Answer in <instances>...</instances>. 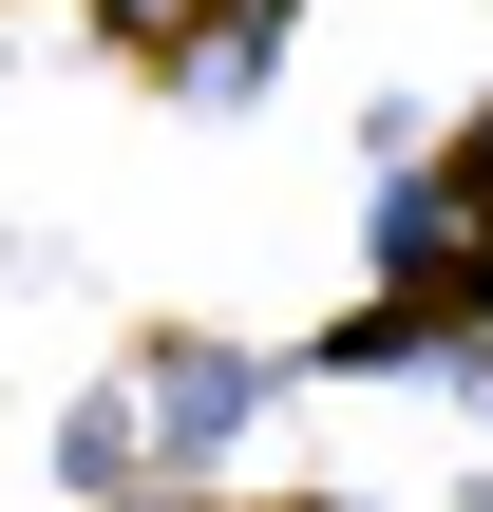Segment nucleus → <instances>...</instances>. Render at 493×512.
<instances>
[{"label": "nucleus", "instance_id": "1", "mask_svg": "<svg viewBox=\"0 0 493 512\" xmlns=\"http://www.w3.org/2000/svg\"><path fill=\"white\" fill-rule=\"evenodd\" d=\"M133 418H152V456H209V437L266 418V361H247V342H152V361H133Z\"/></svg>", "mask_w": 493, "mask_h": 512}, {"label": "nucleus", "instance_id": "2", "mask_svg": "<svg viewBox=\"0 0 493 512\" xmlns=\"http://www.w3.org/2000/svg\"><path fill=\"white\" fill-rule=\"evenodd\" d=\"M95 19H114V38H190L209 0H95Z\"/></svg>", "mask_w": 493, "mask_h": 512}]
</instances>
